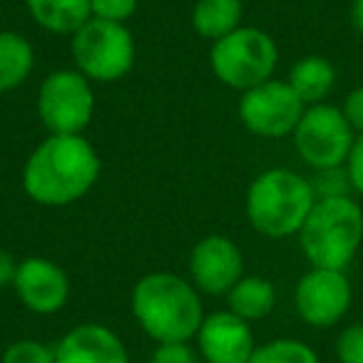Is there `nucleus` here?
Listing matches in <instances>:
<instances>
[{
    "mask_svg": "<svg viewBox=\"0 0 363 363\" xmlns=\"http://www.w3.org/2000/svg\"><path fill=\"white\" fill-rule=\"evenodd\" d=\"M30 18L48 33L75 35L92 18L90 0H26Z\"/></svg>",
    "mask_w": 363,
    "mask_h": 363,
    "instance_id": "obj_16",
    "label": "nucleus"
},
{
    "mask_svg": "<svg viewBox=\"0 0 363 363\" xmlns=\"http://www.w3.org/2000/svg\"><path fill=\"white\" fill-rule=\"evenodd\" d=\"M75 70L90 82H117L135 67L137 45L125 23L90 18L75 35H70Z\"/></svg>",
    "mask_w": 363,
    "mask_h": 363,
    "instance_id": "obj_6",
    "label": "nucleus"
},
{
    "mask_svg": "<svg viewBox=\"0 0 363 363\" xmlns=\"http://www.w3.org/2000/svg\"><path fill=\"white\" fill-rule=\"evenodd\" d=\"M296 237L311 267L346 272L363 244V207L353 197L316 199Z\"/></svg>",
    "mask_w": 363,
    "mask_h": 363,
    "instance_id": "obj_4",
    "label": "nucleus"
},
{
    "mask_svg": "<svg viewBox=\"0 0 363 363\" xmlns=\"http://www.w3.org/2000/svg\"><path fill=\"white\" fill-rule=\"evenodd\" d=\"M18 301L38 316H50L65 308L70 298V279L65 269L45 257L21 259L13 281Z\"/></svg>",
    "mask_w": 363,
    "mask_h": 363,
    "instance_id": "obj_12",
    "label": "nucleus"
},
{
    "mask_svg": "<svg viewBox=\"0 0 363 363\" xmlns=\"http://www.w3.org/2000/svg\"><path fill=\"white\" fill-rule=\"evenodd\" d=\"M306 105L291 90L286 80H272L242 92L239 100V120L252 135L264 140L294 135Z\"/></svg>",
    "mask_w": 363,
    "mask_h": 363,
    "instance_id": "obj_9",
    "label": "nucleus"
},
{
    "mask_svg": "<svg viewBox=\"0 0 363 363\" xmlns=\"http://www.w3.org/2000/svg\"><path fill=\"white\" fill-rule=\"evenodd\" d=\"M343 167H346L348 182H351V192L363 197V135L356 137V142H353L351 152H348V160Z\"/></svg>",
    "mask_w": 363,
    "mask_h": 363,
    "instance_id": "obj_26",
    "label": "nucleus"
},
{
    "mask_svg": "<svg viewBox=\"0 0 363 363\" xmlns=\"http://www.w3.org/2000/svg\"><path fill=\"white\" fill-rule=\"evenodd\" d=\"M244 277L242 249L224 234L199 239L189 254V281L209 296H227L229 289Z\"/></svg>",
    "mask_w": 363,
    "mask_h": 363,
    "instance_id": "obj_11",
    "label": "nucleus"
},
{
    "mask_svg": "<svg viewBox=\"0 0 363 363\" xmlns=\"http://www.w3.org/2000/svg\"><path fill=\"white\" fill-rule=\"evenodd\" d=\"M249 363H321L318 353L298 338H274L254 348Z\"/></svg>",
    "mask_w": 363,
    "mask_h": 363,
    "instance_id": "obj_20",
    "label": "nucleus"
},
{
    "mask_svg": "<svg viewBox=\"0 0 363 363\" xmlns=\"http://www.w3.org/2000/svg\"><path fill=\"white\" fill-rule=\"evenodd\" d=\"M147 363H199V361H197V351L189 346V341H169V343H157Z\"/></svg>",
    "mask_w": 363,
    "mask_h": 363,
    "instance_id": "obj_25",
    "label": "nucleus"
},
{
    "mask_svg": "<svg viewBox=\"0 0 363 363\" xmlns=\"http://www.w3.org/2000/svg\"><path fill=\"white\" fill-rule=\"evenodd\" d=\"M351 26H353V30L358 33V35L363 38V0H353L351 3Z\"/></svg>",
    "mask_w": 363,
    "mask_h": 363,
    "instance_id": "obj_29",
    "label": "nucleus"
},
{
    "mask_svg": "<svg viewBox=\"0 0 363 363\" xmlns=\"http://www.w3.org/2000/svg\"><path fill=\"white\" fill-rule=\"evenodd\" d=\"M338 363H363V323H351L336 338Z\"/></svg>",
    "mask_w": 363,
    "mask_h": 363,
    "instance_id": "obj_23",
    "label": "nucleus"
},
{
    "mask_svg": "<svg viewBox=\"0 0 363 363\" xmlns=\"http://www.w3.org/2000/svg\"><path fill=\"white\" fill-rule=\"evenodd\" d=\"M55 363H130L122 338L110 326L77 323L55 343Z\"/></svg>",
    "mask_w": 363,
    "mask_h": 363,
    "instance_id": "obj_14",
    "label": "nucleus"
},
{
    "mask_svg": "<svg viewBox=\"0 0 363 363\" xmlns=\"http://www.w3.org/2000/svg\"><path fill=\"white\" fill-rule=\"evenodd\" d=\"M316 204L311 179L286 167H274L247 189V219L254 232L269 239L296 237Z\"/></svg>",
    "mask_w": 363,
    "mask_h": 363,
    "instance_id": "obj_3",
    "label": "nucleus"
},
{
    "mask_svg": "<svg viewBox=\"0 0 363 363\" xmlns=\"http://www.w3.org/2000/svg\"><path fill=\"white\" fill-rule=\"evenodd\" d=\"M100 179V157L85 135H48L23 167V189L40 207H70Z\"/></svg>",
    "mask_w": 363,
    "mask_h": 363,
    "instance_id": "obj_1",
    "label": "nucleus"
},
{
    "mask_svg": "<svg viewBox=\"0 0 363 363\" xmlns=\"http://www.w3.org/2000/svg\"><path fill=\"white\" fill-rule=\"evenodd\" d=\"M291 137L298 157L313 172L343 167L356 142V132L351 130L343 110L328 102L306 107Z\"/></svg>",
    "mask_w": 363,
    "mask_h": 363,
    "instance_id": "obj_8",
    "label": "nucleus"
},
{
    "mask_svg": "<svg viewBox=\"0 0 363 363\" xmlns=\"http://www.w3.org/2000/svg\"><path fill=\"white\" fill-rule=\"evenodd\" d=\"M311 187L316 199L328 197H351V182H348L346 167H331V169H316L311 177Z\"/></svg>",
    "mask_w": 363,
    "mask_h": 363,
    "instance_id": "obj_22",
    "label": "nucleus"
},
{
    "mask_svg": "<svg viewBox=\"0 0 363 363\" xmlns=\"http://www.w3.org/2000/svg\"><path fill=\"white\" fill-rule=\"evenodd\" d=\"M279 65L277 40L267 30L239 26L234 33L212 43L209 67L214 77L229 90L247 92L272 80Z\"/></svg>",
    "mask_w": 363,
    "mask_h": 363,
    "instance_id": "obj_5",
    "label": "nucleus"
},
{
    "mask_svg": "<svg viewBox=\"0 0 363 363\" xmlns=\"http://www.w3.org/2000/svg\"><path fill=\"white\" fill-rule=\"evenodd\" d=\"M0 363H55V346H48L35 338H21L3 351Z\"/></svg>",
    "mask_w": 363,
    "mask_h": 363,
    "instance_id": "obj_21",
    "label": "nucleus"
},
{
    "mask_svg": "<svg viewBox=\"0 0 363 363\" xmlns=\"http://www.w3.org/2000/svg\"><path fill=\"white\" fill-rule=\"evenodd\" d=\"M35 67V50L26 35L0 30V95L13 92L30 77Z\"/></svg>",
    "mask_w": 363,
    "mask_h": 363,
    "instance_id": "obj_18",
    "label": "nucleus"
},
{
    "mask_svg": "<svg viewBox=\"0 0 363 363\" xmlns=\"http://www.w3.org/2000/svg\"><path fill=\"white\" fill-rule=\"evenodd\" d=\"M244 0H197L192 8V28L207 40L234 33L242 26Z\"/></svg>",
    "mask_w": 363,
    "mask_h": 363,
    "instance_id": "obj_19",
    "label": "nucleus"
},
{
    "mask_svg": "<svg viewBox=\"0 0 363 363\" xmlns=\"http://www.w3.org/2000/svg\"><path fill=\"white\" fill-rule=\"evenodd\" d=\"M18 259L13 257L8 249H0V289L13 286L16 281V272H18Z\"/></svg>",
    "mask_w": 363,
    "mask_h": 363,
    "instance_id": "obj_28",
    "label": "nucleus"
},
{
    "mask_svg": "<svg viewBox=\"0 0 363 363\" xmlns=\"http://www.w3.org/2000/svg\"><path fill=\"white\" fill-rule=\"evenodd\" d=\"M336 67L323 55H303L289 67L286 82L306 107L321 105L336 87Z\"/></svg>",
    "mask_w": 363,
    "mask_h": 363,
    "instance_id": "obj_15",
    "label": "nucleus"
},
{
    "mask_svg": "<svg viewBox=\"0 0 363 363\" xmlns=\"http://www.w3.org/2000/svg\"><path fill=\"white\" fill-rule=\"evenodd\" d=\"M140 0H90L92 18L110 23H127L137 13Z\"/></svg>",
    "mask_w": 363,
    "mask_h": 363,
    "instance_id": "obj_24",
    "label": "nucleus"
},
{
    "mask_svg": "<svg viewBox=\"0 0 363 363\" xmlns=\"http://www.w3.org/2000/svg\"><path fill=\"white\" fill-rule=\"evenodd\" d=\"M353 286L341 269L311 267L294 289V306L306 326L331 328L351 311Z\"/></svg>",
    "mask_w": 363,
    "mask_h": 363,
    "instance_id": "obj_10",
    "label": "nucleus"
},
{
    "mask_svg": "<svg viewBox=\"0 0 363 363\" xmlns=\"http://www.w3.org/2000/svg\"><path fill=\"white\" fill-rule=\"evenodd\" d=\"M194 338L199 356L207 363H249L254 348L259 346L252 323L229 308L207 313Z\"/></svg>",
    "mask_w": 363,
    "mask_h": 363,
    "instance_id": "obj_13",
    "label": "nucleus"
},
{
    "mask_svg": "<svg viewBox=\"0 0 363 363\" xmlns=\"http://www.w3.org/2000/svg\"><path fill=\"white\" fill-rule=\"evenodd\" d=\"M130 308L137 326L157 343L192 341L207 316L197 286L172 272L145 274L132 289Z\"/></svg>",
    "mask_w": 363,
    "mask_h": 363,
    "instance_id": "obj_2",
    "label": "nucleus"
},
{
    "mask_svg": "<svg viewBox=\"0 0 363 363\" xmlns=\"http://www.w3.org/2000/svg\"><path fill=\"white\" fill-rule=\"evenodd\" d=\"M341 110H343V115H346L351 130L356 132V137L363 135V85L353 87V90L348 92Z\"/></svg>",
    "mask_w": 363,
    "mask_h": 363,
    "instance_id": "obj_27",
    "label": "nucleus"
},
{
    "mask_svg": "<svg viewBox=\"0 0 363 363\" xmlns=\"http://www.w3.org/2000/svg\"><path fill=\"white\" fill-rule=\"evenodd\" d=\"M227 308L239 318L254 323L267 318L277 308V289L267 277H247L244 274L227 294Z\"/></svg>",
    "mask_w": 363,
    "mask_h": 363,
    "instance_id": "obj_17",
    "label": "nucleus"
},
{
    "mask_svg": "<svg viewBox=\"0 0 363 363\" xmlns=\"http://www.w3.org/2000/svg\"><path fill=\"white\" fill-rule=\"evenodd\" d=\"M35 107L50 135H82L95 117V90L80 70H55L40 82Z\"/></svg>",
    "mask_w": 363,
    "mask_h": 363,
    "instance_id": "obj_7",
    "label": "nucleus"
}]
</instances>
